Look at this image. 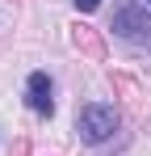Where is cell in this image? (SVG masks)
<instances>
[{"instance_id": "1", "label": "cell", "mask_w": 151, "mask_h": 156, "mask_svg": "<svg viewBox=\"0 0 151 156\" xmlns=\"http://www.w3.org/2000/svg\"><path fill=\"white\" fill-rule=\"evenodd\" d=\"M76 131H80L88 144H105V139L118 131V110H113V105H84L80 118H76Z\"/></svg>"}, {"instance_id": "2", "label": "cell", "mask_w": 151, "mask_h": 156, "mask_svg": "<svg viewBox=\"0 0 151 156\" xmlns=\"http://www.w3.org/2000/svg\"><path fill=\"white\" fill-rule=\"evenodd\" d=\"M113 34L122 38H151V17L139 0H122L113 9Z\"/></svg>"}, {"instance_id": "3", "label": "cell", "mask_w": 151, "mask_h": 156, "mask_svg": "<svg viewBox=\"0 0 151 156\" xmlns=\"http://www.w3.org/2000/svg\"><path fill=\"white\" fill-rule=\"evenodd\" d=\"M25 101H29L34 114H50V110H55V101H50V76L46 72H29V80H25Z\"/></svg>"}, {"instance_id": "4", "label": "cell", "mask_w": 151, "mask_h": 156, "mask_svg": "<svg viewBox=\"0 0 151 156\" xmlns=\"http://www.w3.org/2000/svg\"><path fill=\"white\" fill-rule=\"evenodd\" d=\"M97 4H101V0H76V9H80V13H92Z\"/></svg>"}, {"instance_id": "5", "label": "cell", "mask_w": 151, "mask_h": 156, "mask_svg": "<svg viewBox=\"0 0 151 156\" xmlns=\"http://www.w3.org/2000/svg\"><path fill=\"white\" fill-rule=\"evenodd\" d=\"M147 4H151V0H147Z\"/></svg>"}]
</instances>
